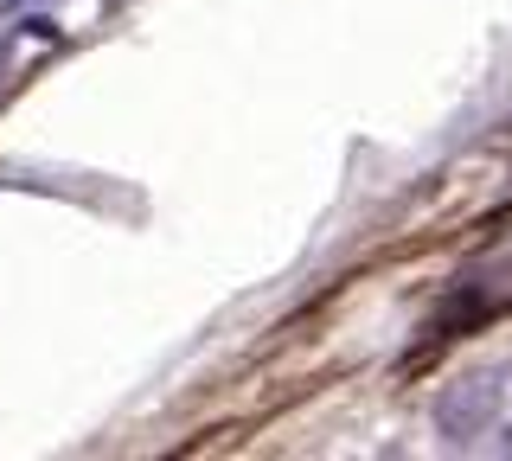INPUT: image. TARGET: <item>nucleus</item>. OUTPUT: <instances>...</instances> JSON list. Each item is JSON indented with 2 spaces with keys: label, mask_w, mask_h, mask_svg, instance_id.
<instances>
[{
  "label": "nucleus",
  "mask_w": 512,
  "mask_h": 461,
  "mask_svg": "<svg viewBox=\"0 0 512 461\" xmlns=\"http://www.w3.org/2000/svg\"><path fill=\"white\" fill-rule=\"evenodd\" d=\"M500 404H506L500 372H468V378H455V385L436 397V436L455 442V449H468V442H480L493 423H500Z\"/></svg>",
  "instance_id": "1"
},
{
  "label": "nucleus",
  "mask_w": 512,
  "mask_h": 461,
  "mask_svg": "<svg viewBox=\"0 0 512 461\" xmlns=\"http://www.w3.org/2000/svg\"><path fill=\"white\" fill-rule=\"evenodd\" d=\"M500 449H506V455H512V423H506V429H500Z\"/></svg>",
  "instance_id": "2"
}]
</instances>
